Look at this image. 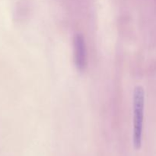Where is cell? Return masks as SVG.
<instances>
[{
	"mask_svg": "<svg viewBox=\"0 0 156 156\" xmlns=\"http://www.w3.org/2000/svg\"><path fill=\"white\" fill-rule=\"evenodd\" d=\"M145 91L141 86L136 87L133 93V141L136 149H140L143 137L144 118Z\"/></svg>",
	"mask_w": 156,
	"mask_h": 156,
	"instance_id": "cell-1",
	"label": "cell"
},
{
	"mask_svg": "<svg viewBox=\"0 0 156 156\" xmlns=\"http://www.w3.org/2000/svg\"><path fill=\"white\" fill-rule=\"evenodd\" d=\"M75 62L79 71H84L87 66V50L85 39L82 34H76L74 37Z\"/></svg>",
	"mask_w": 156,
	"mask_h": 156,
	"instance_id": "cell-2",
	"label": "cell"
}]
</instances>
